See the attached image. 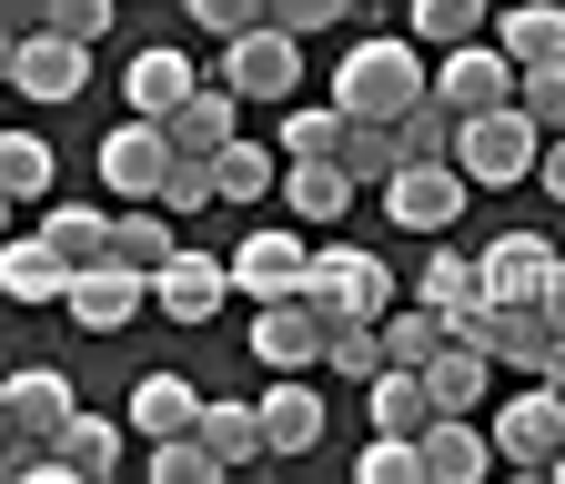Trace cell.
I'll use <instances>...</instances> for the list:
<instances>
[{"mask_svg":"<svg viewBox=\"0 0 565 484\" xmlns=\"http://www.w3.org/2000/svg\"><path fill=\"white\" fill-rule=\"evenodd\" d=\"M535 142H545V131H535L515 101H494V111H465V121H455V172H465L475 192L535 182Z\"/></svg>","mask_w":565,"mask_h":484,"instance_id":"6da1fadb","label":"cell"},{"mask_svg":"<svg viewBox=\"0 0 565 484\" xmlns=\"http://www.w3.org/2000/svg\"><path fill=\"white\" fill-rule=\"evenodd\" d=\"M414 92H424V41H353L333 72V111H364V121H394Z\"/></svg>","mask_w":565,"mask_h":484,"instance_id":"7a4b0ae2","label":"cell"},{"mask_svg":"<svg viewBox=\"0 0 565 484\" xmlns=\"http://www.w3.org/2000/svg\"><path fill=\"white\" fill-rule=\"evenodd\" d=\"M303 303L323 323H374L394 303V272H384V252H303Z\"/></svg>","mask_w":565,"mask_h":484,"instance_id":"3957f363","label":"cell"},{"mask_svg":"<svg viewBox=\"0 0 565 484\" xmlns=\"http://www.w3.org/2000/svg\"><path fill=\"white\" fill-rule=\"evenodd\" d=\"M223 92L233 101H294L303 92V41L282 31V21H253L223 41Z\"/></svg>","mask_w":565,"mask_h":484,"instance_id":"277c9868","label":"cell"},{"mask_svg":"<svg viewBox=\"0 0 565 484\" xmlns=\"http://www.w3.org/2000/svg\"><path fill=\"white\" fill-rule=\"evenodd\" d=\"M465 202H475V182H465L455 162H394V172H384V213H394L404 233H435V243H445V233L465 223Z\"/></svg>","mask_w":565,"mask_h":484,"instance_id":"5b68a950","label":"cell"},{"mask_svg":"<svg viewBox=\"0 0 565 484\" xmlns=\"http://www.w3.org/2000/svg\"><path fill=\"white\" fill-rule=\"evenodd\" d=\"M0 92H31V101H82L92 92V41H71V31H21L11 41V82Z\"/></svg>","mask_w":565,"mask_h":484,"instance_id":"8992f818","label":"cell"},{"mask_svg":"<svg viewBox=\"0 0 565 484\" xmlns=\"http://www.w3.org/2000/svg\"><path fill=\"white\" fill-rule=\"evenodd\" d=\"M484 444H494V464H515V474H545V454L565 444V394L525 374V394H515V404L484 424Z\"/></svg>","mask_w":565,"mask_h":484,"instance_id":"52a82bcc","label":"cell"},{"mask_svg":"<svg viewBox=\"0 0 565 484\" xmlns=\"http://www.w3.org/2000/svg\"><path fill=\"white\" fill-rule=\"evenodd\" d=\"M61 303H71V323H82V333H121V323H141V303H152V272L92 252V262L61 283Z\"/></svg>","mask_w":565,"mask_h":484,"instance_id":"ba28073f","label":"cell"},{"mask_svg":"<svg viewBox=\"0 0 565 484\" xmlns=\"http://www.w3.org/2000/svg\"><path fill=\"white\" fill-rule=\"evenodd\" d=\"M545 283H555V243L545 233H494L475 252V293L484 303H545Z\"/></svg>","mask_w":565,"mask_h":484,"instance_id":"9c48e42d","label":"cell"},{"mask_svg":"<svg viewBox=\"0 0 565 484\" xmlns=\"http://www.w3.org/2000/svg\"><path fill=\"white\" fill-rule=\"evenodd\" d=\"M424 92H435L455 121H465V111H494V101H515V61L494 51V41H455L445 72H424Z\"/></svg>","mask_w":565,"mask_h":484,"instance_id":"30bf717a","label":"cell"},{"mask_svg":"<svg viewBox=\"0 0 565 484\" xmlns=\"http://www.w3.org/2000/svg\"><path fill=\"white\" fill-rule=\"evenodd\" d=\"M253 354H263L273 374H303V364H323V313H313L303 293H273V303H253Z\"/></svg>","mask_w":565,"mask_h":484,"instance_id":"8fae6325","label":"cell"},{"mask_svg":"<svg viewBox=\"0 0 565 484\" xmlns=\"http://www.w3.org/2000/svg\"><path fill=\"white\" fill-rule=\"evenodd\" d=\"M162 172H172L162 121H111V131H102V182H111L121 202H152V192H162Z\"/></svg>","mask_w":565,"mask_h":484,"instance_id":"7c38bea8","label":"cell"},{"mask_svg":"<svg viewBox=\"0 0 565 484\" xmlns=\"http://www.w3.org/2000/svg\"><path fill=\"white\" fill-rule=\"evenodd\" d=\"M303 233L282 223V233H253V243H233L223 252V272H233V293H253V303H273V293H303Z\"/></svg>","mask_w":565,"mask_h":484,"instance_id":"4fadbf2b","label":"cell"},{"mask_svg":"<svg viewBox=\"0 0 565 484\" xmlns=\"http://www.w3.org/2000/svg\"><path fill=\"white\" fill-rule=\"evenodd\" d=\"M223 293H233V272L212 262V252H182V243H172V262L152 272V303H162L172 323H192V333H202L212 313H223Z\"/></svg>","mask_w":565,"mask_h":484,"instance_id":"5bb4252c","label":"cell"},{"mask_svg":"<svg viewBox=\"0 0 565 484\" xmlns=\"http://www.w3.org/2000/svg\"><path fill=\"white\" fill-rule=\"evenodd\" d=\"M71 404H82V394H71V374L31 364V374H11V384H0V434H21V444H51Z\"/></svg>","mask_w":565,"mask_h":484,"instance_id":"9a60e30c","label":"cell"},{"mask_svg":"<svg viewBox=\"0 0 565 484\" xmlns=\"http://www.w3.org/2000/svg\"><path fill=\"white\" fill-rule=\"evenodd\" d=\"M414 464H424V484H475V474H494V444H484L475 413H435L414 434Z\"/></svg>","mask_w":565,"mask_h":484,"instance_id":"2e32d148","label":"cell"},{"mask_svg":"<svg viewBox=\"0 0 565 484\" xmlns=\"http://www.w3.org/2000/svg\"><path fill=\"white\" fill-rule=\"evenodd\" d=\"M162 142H172V162H212L233 142V92L223 82H192L172 111H162Z\"/></svg>","mask_w":565,"mask_h":484,"instance_id":"e0dca14e","label":"cell"},{"mask_svg":"<svg viewBox=\"0 0 565 484\" xmlns=\"http://www.w3.org/2000/svg\"><path fill=\"white\" fill-rule=\"evenodd\" d=\"M253 413H263V454H273V464L323 444V394H313L303 374H273V394H263Z\"/></svg>","mask_w":565,"mask_h":484,"instance_id":"ac0fdd59","label":"cell"},{"mask_svg":"<svg viewBox=\"0 0 565 484\" xmlns=\"http://www.w3.org/2000/svg\"><path fill=\"white\" fill-rule=\"evenodd\" d=\"M51 464H61V484H102V474H121V424H111V413H82V404H71V413H61V434H51Z\"/></svg>","mask_w":565,"mask_h":484,"instance_id":"d6986e66","label":"cell"},{"mask_svg":"<svg viewBox=\"0 0 565 484\" xmlns=\"http://www.w3.org/2000/svg\"><path fill=\"white\" fill-rule=\"evenodd\" d=\"M273 192H282V213H294V223H343V213H353V172H343L333 152L282 162V172H273Z\"/></svg>","mask_w":565,"mask_h":484,"instance_id":"ffe728a7","label":"cell"},{"mask_svg":"<svg viewBox=\"0 0 565 484\" xmlns=\"http://www.w3.org/2000/svg\"><path fill=\"white\" fill-rule=\"evenodd\" d=\"M414 374H424V394H435V413H484V384H494V364L475 354V343H455V333H445Z\"/></svg>","mask_w":565,"mask_h":484,"instance_id":"44dd1931","label":"cell"},{"mask_svg":"<svg viewBox=\"0 0 565 484\" xmlns=\"http://www.w3.org/2000/svg\"><path fill=\"white\" fill-rule=\"evenodd\" d=\"M192 413H202V394H192L182 374H141L131 404H121V424H131L141 444H162V434H192Z\"/></svg>","mask_w":565,"mask_h":484,"instance_id":"7402d4cb","label":"cell"},{"mask_svg":"<svg viewBox=\"0 0 565 484\" xmlns=\"http://www.w3.org/2000/svg\"><path fill=\"white\" fill-rule=\"evenodd\" d=\"M192 82H202V72H192L182 51H131V72H121V111H131V121H162Z\"/></svg>","mask_w":565,"mask_h":484,"instance_id":"603a6c76","label":"cell"},{"mask_svg":"<svg viewBox=\"0 0 565 484\" xmlns=\"http://www.w3.org/2000/svg\"><path fill=\"white\" fill-rule=\"evenodd\" d=\"M61 283H71V262L41 243V233H0V293H11V303H61Z\"/></svg>","mask_w":565,"mask_h":484,"instance_id":"cb8c5ba5","label":"cell"},{"mask_svg":"<svg viewBox=\"0 0 565 484\" xmlns=\"http://www.w3.org/2000/svg\"><path fill=\"white\" fill-rule=\"evenodd\" d=\"M364 424L374 434H424L435 424V394H424V374H404V364H384V374H364Z\"/></svg>","mask_w":565,"mask_h":484,"instance_id":"d4e9b609","label":"cell"},{"mask_svg":"<svg viewBox=\"0 0 565 484\" xmlns=\"http://www.w3.org/2000/svg\"><path fill=\"white\" fill-rule=\"evenodd\" d=\"M192 434L223 454V474H233V464H263V413H253V404H233V394H202Z\"/></svg>","mask_w":565,"mask_h":484,"instance_id":"484cf974","label":"cell"},{"mask_svg":"<svg viewBox=\"0 0 565 484\" xmlns=\"http://www.w3.org/2000/svg\"><path fill=\"white\" fill-rule=\"evenodd\" d=\"M172 243H182V233H172L162 202H121V223H111V243H102V252H111V262H131V272H162V262H172Z\"/></svg>","mask_w":565,"mask_h":484,"instance_id":"4316f807","label":"cell"},{"mask_svg":"<svg viewBox=\"0 0 565 484\" xmlns=\"http://www.w3.org/2000/svg\"><path fill=\"white\" fill-rule=\"evenodd\" d=\"M484 31H494V51H505L515 72H525V61H565V11H535V0H525V11H494Z\"/></svg>","mask_w":565,"mask_h":484,"instance_id":"83f0119b","label":"cell"},{"mask_svg":"<svg viewBox=\"0 0 565 484\" xmlns=\"http://www.w3.org/2000/svg\"><path fill=\"white\" fill-rule=\"evenodd\" d=\"M333 162L353 172V192H364V182H384V172L404 162V142H394V121H364V111H343V131H333Z\"/></svg>","mask_w":565,"mask_h":484,"instance_id":"f1b7e54d","label":"cell"},{"mask_svg":"<svg viewBox=\"0 0 565 484\" xmlns=\"http://www.w3.org/2000/svg\"><path fill=\"white\" fill-rule=\"evenodd\" d=\"M273 172H282V152H263V142H243V131H233V142L212 152V202H263Z\"/></svg>","mask_w":565,"mask_h":484,"instance_id":"f546056e","label":"cell"},{"mask_svg":"<svg viewBox=\"0 0 565 484\" xmlns=\"http://www.w3.org/2000/svg\"><path fill=\"white\" fill-rule=\"evenodd\" d=\"M394 142H404V162H455V111H445L435 92H414V101L394 111Z\"/></svg>","mask_w":565,"mask_h":484,"instance_id":"4dcf8cb0","label":"cell"},{"mask_svg":"<svg viewBox=\"0 0 565 484\" xmlns=\"http://www.w3.org/2000/svg\"><path fill=\"white\" fill-rule=\"evenodd\" d=\"M374 333H384V364H404V374H414V364L435 354V343H445L455 323H445L435 303H414V313H394V303H384V313H374Z\"/></svg>","mask_w":565,"mask_h":484,"instance_id":"1f68e13d","label":"cell"},{"mask_svg":"<svg viewBox=\"0 0 565 484\" xmlns=\"http://www.w3.org/2000/svg\"><path fill=\"white\" fill-rule=\"evenodd\" d=\"M41 243H51L71 272H82V262L111 243V213H92V202H61V213H41Z\"/></svg>","mask_w":565,"mask_h":484,"instance_id":"d6a6232c","label":"cell"},{"mask_svg":"<svg viewBox=\"0 0 565 484\" xmlns=\"http://www.w3.org/2000/svg\"><path fill=\"white\" fill-rule=\"evenodd\" d=\"M484 0H414V41H435V51H455V41H484Z\"/></svg>","mask_w":565,"mask_h":484,"instance_id":"836d02e7","label":"cell"},{"mask_svg":"<svg viewBox=\"0 0 565 484\" xmlns=\"http://www.w3.org/2000/svg\"><path fill=\"white\" fill-rule=\"evenodd\" d=\"M41 182H51V142H41V131H0V192L41 202Z\"/></svg>","mask_w":565,"mask_h":484,"instance_id":"e575fe53","label":"cell"},{"mask_svg":"<svg viewBox=\"0 0 565 484\" xmlns=\"http://www.w3.org/2000/svg\"><path fill=\"white\" fill-rule=\"evenodd\" d=\"M515 111L535 131H565V61H525V72H515Z\"/></svg>","mask_w":565,"mask_h":484,"instance_id":"d590c367","label":"cell"},{"mask_svg":"<svg viewBox=\"0 0 565 484\" xmlns=\"http://www.w3.org/2000/svg\"><path fill=\"white\" fill-rule=\"evenodd\" d=\"M323 364H333L343 384L384 374V333H374V323H323Z\"/></svg>","mask_w":565,"mask_h":484,"instance_id":"8d00e7d4","label":"cell"},{"mask_svg":"<svg viewBox=\"0 0 565 484\" xmlns=\"http://www.w3.org/2000/svg\"><path fill=\"white\" fill-rule=\"evenodd\" d=\"M333 131H343V111H333V101H282V162L333 152Z\"/></svg>","mask_w":565,"mask_h":484,"instance_id":"74e56055","label":"cell"},{"mask_svg":"<svg viewBox=\"0 0 565 484\" xmlns=\"http://www.w3.org/2000/svg\"><path fill=\"white\" fill-rule=\"evenodd\" d=\"M212 474H223V454H212L202 434H162L152 444V484H212Z\"/></svg>","mask_w":565,"mask_h":484,"instance_id":"f35d334b","label":"cell"},{"mask_svg":"<svg viewBox=\"0 0 565 484\" xmlns=\"http://www.w3.org/2000/svg\"><path fill=\"white\" fill-rule=\"evenodd\" d=\"M424 303H435V313H465L475 303V252H424Z\"/></svg>","mask_w":565,"mask_h":484,"instance_id":"ab89813d","label":"cell"},{"mask_svg":"<svg viewBox=\"0 0 565 484\" xmlns=\"http://www.w3.org/2000/svg\"><path fill=\"white\" fill-rule=\"evenodd\" d=\"M353 474H364V484H424V464H414V434H374Z\"/></svg>","mask_w":565,"mask_h":484,"instance_id":"60d3db41","label":"cell"},{"mask_svg":"<svg viewBox=\"0 0 565 484\" xmlns=\"http://www.w3.org/2000/svg\"><path fill=\"white\" fill-rule=\"evenodd\" d=\"M121 0H41V31H71V41H102Z\"/></svg>","mask_w":565,"mask_h":484,"instance_id":"b9f144b4","label":"cell"},{"mask_svg":"<svg viewBox=\"0 0 565 484\" xmlns=\"http://www.w3.org/2000/svg\"><path fill=\"white\" fill-rule=\"evenodd\" d=\"M152 202H162V213H172V223H182V213H202V202H212V162H172Z\"/></svg>","mask_w":565,"mask_h":484,"instance_id":"7bdbcfd3","label":"cell"},{"mask_svg":"<svg viewBox=\"0 0 565 484\" xmlns=\"http://www.w3.org/2000/svg\"><path fill=\"white\" fill-rule=\"evenodd\" d=\"M353 11V0H263V21H282V31H294V41H313V31H333Z\"/></svg>","mask_w":565,"mask_h":484,"instance_id":"ee69618b","label":"cell"},{"mask_svg":"<svg viewBox=\"0 0 565 484\" xmlns=\"http://www.w3.org/2000/svg\"><path fill=\"white\" fill-rule=\"evenodd\" d=\"M182 11H192L212 41H233V31H253V21H263V0H182Z\"/></svg>","mask_w":565,"mask_h":484,"instance_id":"f6af8a7d","label":"cell"},{"mask_svg":"<svg viewBox=\"0 0 565 484\" xmlns=\"http://www.w3.org/2000/svg\"><path fill=\"white\" fill-rule=\"evenodd\" d=\"M535 182L565 202V131H545V142H535Z\"/></svg>","mask_w":565,"mask_h":484,"instance_id":"bcb514c9","label":"cell"},{"mask_svg":"<svg viewBox=\"0 0 565 484\" xmlns=\"http://www.w3.org/2000/svg\"><path fill=\"white\" fill-rule=\"evenodd\" d=\"M535 384H555V394H565V323H555V343H545V364H535Z\"/></svg>","mask_w":565,"mask_h":484,"instance_id":"7dc6e473","label":"cell"},{"mask_svg":"<svg viewBox=\"0 0 565 484\" xmlns=\"http://www.w3.org/2000/svg\"><path fill=\"white\" fill-rule=\"evenodd\" d=\"M0 21H11V31H31V21H41V0H0Z\"/></svg>","mask_w":565,"mask_h":484,"instance_id":"c3c4849f","label":"cell"},{"mask_svg":"<svg viewBox=\"0 0 565 484\" xmlns=\"http://www.w3.org/2000/svg\"><path fill=\"white\" fill-rule=\"evenodd\" d=\"M545 313L565 323V252H555V283H545Z\"/></svg>","mask_w":565,"mask_h":484,"instance_id":"681fc988","label":"cell"},{"mask_svg":"<svg viewBox=\"0 0 565 484\" xmlns=\"http://www.w3.org/2000/svg\"><path fill=\"white\" fill-rule=\"evenodd\" d=\"M11 41H21V31H11V21H0V82H11Z\"/></svg>","mask_w":565,"mask_h":484,"instance_id":"f907efd6","label":"cell"},{"mask_svg":"<svg viewBox=\"0 0 565 484\" xmlns=\"http://www.w3.org/2000/svg\"><path fill=\"white\" fill-rule=\"evenodd\" d=\"M545 474H555V484H565V444H555V454H545Z\"/></svg>","mask_w":565,"mask_h":484,"instance_id":"816d5d0a","label":"cell"},{"mask_svg":"<svg viewBox=\"0 0 565 484\" xmlns=\"http://www.w3.org/2000/svg\"><path fill=\"white\" fill-rule=\"evenodd\" d=\"M0 233H11V192H0Z\"/></svg>","mask_w":565,"mask_h":484,"instance_id":"f5cc1de1","label":"cell"}]
</instances>
